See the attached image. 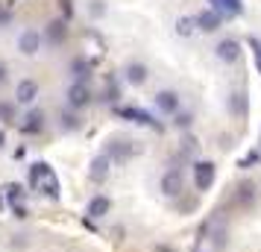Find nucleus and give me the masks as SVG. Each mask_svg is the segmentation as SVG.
I'll list each match as a JSON object with an SVG mask.
<instances>
[{"label": "nucleus", "mask_w": 261, "mask_h": 252, "mask_svg": "<svg viewBox=\"0 0 261 252\" xmlns=\"http://www.w3.org/2000/svg\"><path fill=\"white\" fill-rule=\"evenodd\" d=\"M249 47L255 53V65H258V71H261V41L258 38H249Z\"/></svg>", "instance_id": "cd10ccee"}, {"label": "nucleus", "mask_w": 261, "mask_h": 252, "mask_svg": "<svg viewBox=\"0 0 261 252\" xmlns=\"http://www.w3.org/2000/svg\"><path fill=\"white\" fill-rule=\"evenodd\" d=\"M71 73H73V79H76V82H85V79H88V73H91V62H85V59H73Z\"/></svg>", "instance_id": "6ab92c4d"}, {"label": "nucleus", "mask_w": 261, "mask_h": 252, "mask_svg": "<svg viewBox=\"0 0 261 252\" xmlns=\"http://www.w3.org/2000/svg\"><path fill=\"white\" fill-rule=\"evenodd\" d=\"M182 173L179 170H167L165 176H162V182H159V188H162V193L165 197H179L182 193Z\"/></svg>", "instance_id": "6e6552de"}, {"label": "nucleus", "mask_w": 261, "mask_h": 252, "mask_svg": "<svg viewBox=\"0 0 261 252\" xmlns=\"http://www.w3.org/2000/svg\"><path fill=\"white\" fill-rule=\"evenodd\" d=\"M194 30H197V18H188V15H185V18H179L176 21V33L179 36H191Z\"/></svg>", "instance_id": "4be33fe9"}, {"label": "nucleus", "mask_w": 261, "mask_h": 252, "mask_svg": "<svg viewBox=\"0 0 261 252\" xmlns=\"http://www.w3.org/2000/svg\"><path fill=\"white\" fill-rule=\"evenodd\" d=\"M38 47H41V36H38L36 30H24L21 38H18V50H21L24 56H36Z\"/></svg>", "instance_id": "9d476101"}, {"label": "nucleus", "mask_w": 261, "mask_h": 252, "mask_svg": "<svg viewBox=\"0 0 261 252\" xmlns=\"http://www.w3.org/2000/svg\"><path fill=\"white\" fill-rule=\"evenodd\" d=\"M109 164H112V161H109L106 156H97L94 161H91V167H88V176H91V182H103L109 176Z\"/></svg>", "instance_id": "a211bd4d"}, {"label": "nucleus", "mask_w": 261, "mask_h": 252, "mask_svg": "<svg viewBox=\"0 0 261 252\" xmlns=\"http://www.w3.org/2000/svg\"><path fill=\"white\" fill-rule=\"evenodd\" d=\"M62 126H65V129H71V132H76L83 123H80V118H76V115H71V111H62Z\"/></svg>", "instance_id": "b1692460"}, {"label": "nucleus", "mask_w": 261, "mask_h": 252, "mask_svg": "<svg viewBox=\"0 0 261 252\" xmlns=\"http://www.w3.org/2000/svg\"><path fill=\"white\" fill-rule=\"evenodd\" d=\"M232 203L241 205V208H252V205H255V185H252V182H241L235 197H232Z\"/></svg>", "instance_id": "9b49d317"}, {"label": "nucleus", "mask_w": 261, "mask_h": 252, "mask_svg": "<svg viewBox=\"0 0 261 252\" xmlns=\"http://www.w3.org/2000/svg\"><path fill=\"white\" fill-rule=\"evenodd\" d=\"M12 211H15V217H21V220H24V217H30L27 205H12Z\"/></svg>", "instance_id": "2f4dec72"}, {"label": "nucleus", "mask_w": 261, "mask_h": 252, "mask_svg": "<svg viewBox=\"0 0 261 252\" xmlns=\"http://www.w3.org/2000/svg\"><path fill=\"white\" fill-rule=\"evenodd\" d=\"M3 144H6V135L0 132V147H3Z\"/></svg>", "instance_id": "72a5a7b5"}, {"label": "nucleus", "mask_w": 261, "mask_h": 252, "mask_svg": "<svg viewBox=\"0 0 261 252\" xmlns=\"http://www.w3.org/2000/svg\"><path fill=\"white\" fill-rule=\"evenodd\" d=\"M214 53H217L220 62H238L241 59V41H238V38H223V41L214 47Z\"/></svg>", "instance_id": "423d86ee"}, {"label": "nucleus", "mask_w": 261, "mask_h": 252, "mask_svg": "<svg viewBox=\"0 0 261 252\" xmlns=\"http://www.w3.org/2000/svg\"><path fill=\"white\" fill-rule=\"evenodd\" d=\"M173 123H176L179 129H188V126H191V115H188V111H185V115H176V120H173Z\"/></svg>", "instance_id": "c85d7f7f"}, {"label": "nucleus", "mask_w": 261, "mask_h": 252, "mask_svg": "<svg viewBox=\"0 0 261 252\" xmlns=\"http://www.w3.org/2000/svg\"><path fill=\"white\" fill-rule=\"evenodd\" d=\"M185 150H188V153H197V138H185V141H182V153H185Z\"/></svg>", "instance_id": "7c9ffc66"}, {"label": "nucleus", "mask_w": 261, "mask_h": 252, "mask_svg": "<svg viewBox=\"0 0 261 252\" xmlns=\"http://www.w3.org/2000/svg\"><path fill=\"white\" fill-rule=\"evenodd\" d=\"M6 79H9V71H6V65H3V62H0V85L6 82Z\"/></svg>", "instance_id": "473e14b6"}, {"label": "nucleus", "mask_w": 261, "mask_h": 252, "mask_svg": "<svg viewBox=\"0 0 261 252\" xmlns=\"http://www.w3.org/2000/svg\"><path fill=\"white\" fill-rule=\"evenodd\" d=\"M30 185L38 188L41 193H47L50 200H59V179H56V173L47 161H36L30 167Z\"/></svg>", "instance_id": "f257e3e1"}, {"label": "nucleus", "mask_w": 261, "mask_h": 252, "mask_svg": "<svg viewBox=\"0 0 261 252\" xmlns=\"http://www.w3.org/2000/svg\"><path fill=\"white\" fill-rule=\"evenodd\" d=\"M208 6L217 15H226V18H238L244 12V0H208Z\"/></svg>", "instance_id": "1a4fd4ad"}, {"label": "nucleus", "mask_w": 261, "mask_h": 252, "mask_svg": "<svg viewBox=\"0 0 261 252\" xmlns=\"http://www.w3.org/2000/svg\"><path fill=\"white\" fill-rule=\"evenodd\" d=\"M109 208H112L109 197L97 193V197H91V203H88V214H91V220H97V217H106V214H109Z\"/></svg>", "instance_id": "f3484780"}, {"label": "nucleus", "mask_w": 261, "mask_h": 252, "mask_svg": "<svg viewBox=\"0 0 261 252\" xmlns=\"http://www.w3.org/2000/svg\"><path fill=\"white\" fill-rule=\"evenodd\" d=\"M88 103H91V88L85 82H73L71 88H68V106L83 108V106H88Z\"/></svg>", "instance_id": "20e7f679"}, {"label": "nucleus", "mask_w": 261, "mask_h": 252, "mask_svg": "<svg viewBox=\"0 0 261 252\" xmlns=\"http://www.w3.org/2000/svg\"><path fill=\"white\" fill-rule=\"evenodd\" d=\"M3 191H6V197H9V203L12 205H24V188H21L18 182H9Z\"/></svg>", "instance_id": "aec40b11"}, {"label": "nucleus", "mask_w": 261, "mask_h": 252, "mask_svg": "<svg viewBox=\"0 0 261 252\" xmlns=\"http://www.w3.org/2000/svg\"><path fill=\"white\" fill-rule=\"evenodd\" d=\"M36 97H38V82L36 79H21V82H18V103L33 106Z\"/></svg>", "instance_id": "f8f14e48"}, {"label": "nucleus", "mask_w": 261, "mask_h": 252, "mask_svg": "<svg viewBox=\"0 0 261 252\" xmlns=\"http://www.w3.org/2000/svg\"><path fill=\"white\" fill-rule=\"evenodd\" d=\"M0 120H3V123H15V103L0 100Z\"/></svg>", "instance_id": "5701e85b"}, {"label": "nucleus", "mask_w": 261, "mask_h": 252, "mask_svg": "<svg viewBox=\"0 0 261 252\" xmlns=\"http://www.w3.org/2000/svg\"><path fill=\"white\" fill-rule=\"evenodd\" d=\"M258 161H261V153L258 150H252V153H247V156L238 161V167H252V164H258Z\"/></svg>", "instance_id": "393cba45"}, {"label": "nucleus", "mask_w": 261, "mask_h": 252, "mask_svg": "<svg viewBox=\"0 0 261 252\" xmlns=\"http://www.w3.org/2000/svg\"><path fill=\"white\" fill-rule=\"evenodd\" d=\"M132 153H135V144L126 141V138H112L106 144V150H103V156L109 161H126V158H132Z\"/></svg>", "instance_id": "f03ea898"}, {"label": "nucleus", "mask_w": 261, "mask_h": 252, "mask_svg": "<svg viewBox=\"0 0 261 252\" xmlns=\"http://www.w3.org/2000/svg\"><path fill=\"white\" fill-rule=\"evenodd\" d=\"M88 12L94 15V18H103V15H106V3H103V0H91V3H88Z\"/></svg>", "instance_id": "a878e982"}, {"label": "nucleus", "mask_w": 261, "mask_h": 252, "mask_svg": "<svg viewBox=\"0 0 261 252\" xmlns=\"http://www.w3.org/2000/svg\"><path fill=\"white\" fill-rule=\"evenodd\" d=\"M65 38H68V21L65 18H56L44 26V41L47 44H62Z\"/></svg>", "instance_id": "39448f33"}, {"label": "nucleus", "mask_w": 261, "mask_h": 252, "mask_svg": "<svg viewBox=\"0 0 261 252\" xmlns=\"http://www.w3.org/2000/svg\"><path fill=\"white\" fill-rule=\"evenodd\" d=\"M214 176H217V167L212 161H197L194 164V185H197V191H208L214 185Z\"/></svg>", "instance_id": "7ed1b4c3"}, {"label": "nucleus", "mask_w": 261, "mask_h": 252, "mask_svg": "<svg viewBox=\"0 0 261 252\" xmlns=\"http://www.w3.org/2000/svg\"><path fill=\"white\" fill-rule=\"evenodd\" d=\"M197 30H202V33H214V30H220V15L214 12V9L200 12L197 15Z\"/></svg>", "instance_id": "4468645a"}, {"label": "nucleus", "mask_w": 261, "mask_h": 252, "mask_svg": "<svg viewBox=\"0 0 261 252\" xmlns=\"http://www.w3.org/2000/svg\"><path fill=\"white\" fill-rule=\"evenodd\" d=\"M118 115L120 118H129V120H135V123H144V126H153V129H159V123H155L144 108H118Z\"/></svg>", "instance_id": "dca6fc26"}, {"label": "nucleus", "mask_w": 261, "mask_h": 252, "mask_svg": "<svg viewBox=\"0 0 261 252\" xmlns=\"http://www.w3.org/2000/svg\"><path fill=\"white\" fill-rule=\"evenodd\" d=\"M59 9L65 15V21H71L73 18V0H59Z\"/></svg>", "instance_id": "bb28decb"}, {"label": "nucleus", "mask_w": 261, "mask_h": 252, "mask_svg": "<svg viewBox=\"0 0 261 252\" xmlns=\"http://www.w3.org/2000/svg\"><path fill=\"white\" fill-rule=\"evenodd\" d=\"M155 108H159L162 115H176L179 111V94L170 91V88L159 91V94H155Z\"/></svg>", "instance_id": "0eeeda50"}, {"label": "nucleus", "mask_w": 261, "mask_h": 252, "mask_svg": "<svg viewBox=\"0 0 261 252\" xmlns=\"http://www.w3.org/2000/svg\"><path fill=\"white\" fill-rule=\"evenodd\" d=\"M0 205H3V197H0Z\"/></svg>", "instance_id": "f704fd0d"}, {"label": "nucleus", "mask_w": 261, "mask_h": 252, "mask_svg": "<svg viewBox=\"0 0 261 252\" xmlns=\"http://www.w3.org/2000/svg\"><path fill=\"white\" fill-rule=\"evenodd\" d=\"M247 106H249V100H247V91L244 88H238V91H232V97H229V111L235 115V118H247Z\"/></svg>", "instance_id": "ddd939ff"}, {"label": "nucleus", "mask_w": 261, "mask_h": 252, "mask_svg": "<svg viewBox=\"0 0 261 252\" xmlns=\"http://www.w3.org/2000/svg\"><path fill=\"white\" fill-rule=\"evenodd\" d=\"M24 120H27V123H24V132H38V129H41V120H44V115H41L38 108H33Z\"/></svg>", "instance_id": "412c9836"}, {"label": "nucleus", "mask_w": 261, "mask_h": 252, "mask_svg": "<svg viewBox=\"0 0 261 252\" xmlns=\"http://www.w3.org/2000/svg\"><path fill=\"white\" fill-rule=\"evenodd\" d=\"M147 76H150V71H147L144 62H129V65H126V79H129L132 85H144Z\"/></svg>", "instance_id": "2eb2a0df"}, {"label": "nucleus", "mask_w": 261, "mask_h": 252, "mask_svg": "<svg viewBox=\"0 0 261 252\" xmlns=\"http://www.w3.org/2000/svg\"><path fill=\"white\" fill-rule=\"evenodd\" d=\"M9 24H12V12L0 6V30H3V26H9Z\"/></svg>", "instance_id": "c756f323"}]
</instances>
